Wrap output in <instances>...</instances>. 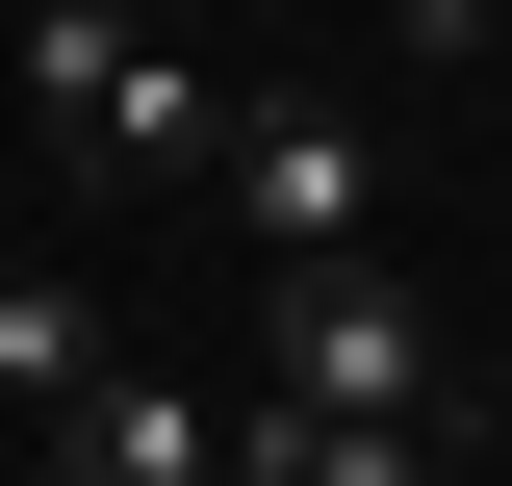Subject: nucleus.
Instances as JSON below:
<instances>
[{"instance_id":"1","label":"nucleus","mask_w":512,"mask_h":486,"mask_svg":"<svg viewBox=\"0 0 512 486\" xmlns=\"http://www.w3.org/2000/svg\"><path fill=\"white\" fill-rule=\"evenodd\" d=\"M26 103H52V154L77 180H205V52L154 26V0H26Z\"/></svg>"},{"instance_id":"2","label":"nucleus","mask_w":512,"mask_h":486,"mask_svg":"<svg viewBox=\"0 0 512 486\" xmlns=\"http://www.w3.org/2000/svg\"><path fill=\"white\" fill-rule=\"evenodd\" d=\"M256 384H308V410H436L461 435V333L384 282V231L359 256H256Z\"/></svg>"},{"instance_id":"3","label":"nucleus","mask_w":512,"mask_h":486,"mask_svg":"<svg viewBox=\"0 0 512 486\" xmlns=\"http://www.w3.org/2000/svg\"><path fill=\"white\" fill-rule=\"evenodd\" d=\"M205 205H231L256 256H359L384 231V128L359 103H231V128H205Z\"/></svg>"},{"instance_id":"4","label":"nucleus","mask_w":512,"mask_h":486,"mask_svg":"<svg viewBox=\"0 0 512 486\" xmlns=\"http://www.w3.org/2000/svg\"><path fill=\"white\" fill-rule=\"evenodd\" d=\"M52 486H231V384H77V410H52Z\"/></svg>"},{"instance_id":"5","label":"nucleus","mask_w":512,"mask_h":486,"mask_svg":"<svg viewBox=\"0 0 512 486\" xmlns=\"http://www.w3.org/2000/svg\"><path fill=\"white\" fill-rule=\"evenodd\" d=\"M231 486H461L436 410H308V384H256L231 410Z\"/></svg>"},{"instance_id":"6","label":"nucleus","mask_w":512,"mask_h":486,"mask_svg":"<svg viewBox=\"0 0 512 486\" xmlns=\"http://www.w3.org/2000/svg\"><path fill=\"white\" fill-rule=\"evenodd\" d=\"M0 384H26V410H77V384H103V307L26 282V256H0Z\"/></svg>"},{"instance_id":"7","label":"nucleus","mask_w":512,"mask_h":486,"mask_svg":"<svg viewBox=\"0 0 512 486\" xmlns=\"http://www.w3.org/2000/svg\"><path fill=\"white\" fill-rule=\"evenodd\" d=\"M487 26H512V0H384V52H436V77L487 52Z\"/></svg>"},{"instance_id":"8","label":"nucleus","mask_w":512,"mask_h":486,"mask_svg":"<svg viewBox=\"0 0 512 486\" xmlns=\"http://www.w3.org/2000/svg\"><path fill=\"white\" fill-rule=\"evenodd\" d=\"M154 26H205V0H154Z\"/></svg>"}]
</instances>
